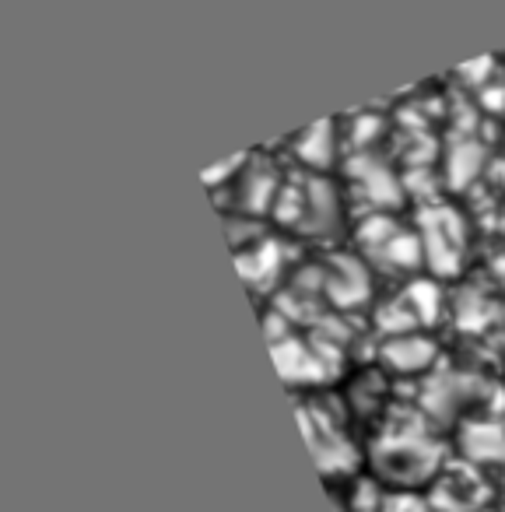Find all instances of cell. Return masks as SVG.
Segmentation results:
<instances>
[{"label":"cell","instance_id":"obj_1","mask_svg":"<svg viewBox=\"0 0 505 512\" xmlns=\"http://www.w3.org/2000/svg\"><path fill=\"white\" fill-rule=\"evenodd\" d=\"M372 477L386 488L414 491L432 481L439 470V449L425 442V435L397 432L390 439H379L372 446Z\"/></svg>","mask_w":505,"mask_h":512},{"label":"cell","instance_id":"obj_3","mask_svg":"<svg viewBox=\"0 0 505 512\" xmlns=\"http://www.w3.org/2000/svg\"><path fill=\"white\" fill-rule=\"evenodd\" d=\"M274 358H278V369L288 383H313L320 362L313 358V348H306L302 341H281L274 344Z\"/></svg>","mask_w":505,"mask_h":512},{"label":"cell","instance_id":"obj_2","mask_svg":"<svg viewBox=\"0 0 505 512\" xmlns=\"http://www.w3.org/2000/svg\"><path fill=\"white\" fill-rule=\"evenodd\" d=\"M383 365L397 376H418V372H428L435 362V344L428 337L418 334H404V337H390L383 344Z\"/></svg>","mask_w":505,"mask_h":512},{"label":"cell","instance_id":"obj_4","mask_svg":"<svg viewBox=\"0 0 505 512\" xmlns=\"http://www.w3.org/2000/svg\"><path fill=\"white\" fill-rule=\"evenodd\" d=\"M383 512H432V505L414 491H397V495H386Z\"/></svg>","mask_w":505,"mask_h":512}]
</instances>
